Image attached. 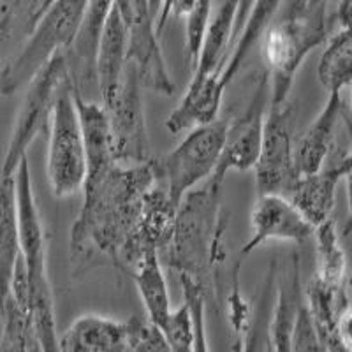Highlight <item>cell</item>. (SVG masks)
<instances>
[{"instance_id": "1", "label": "cell", "mask_w": 352, "mask_h": 352, "mask_svg": "<svg viewBox=\"0 0 352 352\" xmlns=\"http://www.w3.org/2000/svg\"><path fill=\"white\" fill-rule=\"evenodd\" d=\"M159 182L157 160L134 166L115 162L102 175L85 180L83 206L71 231V261L76 273L97 263L120 266L148 194Z\"/></svg>"}, {"instance_id": "2", "label": "cell", "mask_w": 352, "mask_h": 352, "mask_svg": "<svg viewBox=\"0 0 352 352\" xmlns=\"http://www.w3.org/2000/svg\"><path fill=\"white\" fill-rule=\"evenodd\" d=\"M220 182L204 180L201 187L184 196L176 208L171 238L160 263L190 276L203 285L213 268L224 259V228ZM162 256V254H160Z\"/></svg>"}, {"instance_id": "3", "label": "cell", "mask_w": 352, "mask_h": 352, "mask_svg": "<svg viewBox=\"0 0 352 352\" xmlns=\"http://www.w3.org/2000/svg\"><path fill=\"white\" fill-rule=\"evenodd\" d=\"M326 2L308 6L272 23L263 36V58L270 74V104L289 100L292 81L307 55L326 41Z\"/></svg>"}, {"instance_id": "4", "label": "cell", "mask_w": 352, "mask_h": 352, "mask_svg": "<svg viewBox=\"0 0 352 352\" xmlns=\"http://www.w3.org/2000/svg\"><path fill=\"white\" fill-rule=\"evenodd\" d=\"M88 0H53L41 12L23 46L0 69V94L14 96L55 53L64 52L74 41Z\"/></svg>"}, {"instance_id": "5", "label": "cell", "mask_w": 352, "mask_h": 352, "mask_svg": "<svg viewBox=\"0 0 352 352\" xmlns=\"http://www.w3.org/2000/svg\"><path fill=\"white\" fill-rule=\"evenodd\" d=\"M14 182L21 261L28 280V312L34 328L48 331L55 328V308L46 270V234L34 196L32 175L27 157L20 160L14 171Z\"/></svg>"}, {"instance_id": "6", "label": "cell", "mask_w": 352, "mask_h": 352, "mask_svg": "<svg viewBox=\"0 0 352 352\" xmlns=\"http://www.w3.org/2000/svg\"><path fill=\"white\" fill-rule=\"evenodd\" d=\"M48 136L46 171L50 187L56 197L74 196L83 188L87 178V155L71 80L56 97Z\"/></svg>"}, {"instance_id": "7", "label": "cell", "mask_w": 352, "mask_h": 352, "mask_svg": "<svg viewBox=\"0 0 352 352\" xmlns=\"http://www.w3.org/2000/svg\"><path fill=\"white\" fill-rule=\"evenodd\" d=\"M69 80L71 76H69L67 62H65V53L58 52L36 72L32 80L28 81L0 175H14L20 160L27 157L28 146L43 132H48L56 97Z\"/></svg>"}, {"instance_id": "8", "label": "cell", "mask_w": 352, "mask_h": 352, "mask_svg": "<svg viewBox=\"0 0 352 352\" xmlns=\"http://www.w3.org/2000/svg\"><path fill=\"white\" fill-rule=\"evenodd\" d=\"M228 125L229 120L217 118L190 129L182 143L157 162L160 180L166 182V192L176 208L185 194L213 175L224 148Z\"/></svg>"}, {"instance_id": "9", "label": "cell", "mask_w": 352, "mask_h": 352, "mask_svg": "<svg viewBox=\"0 0 352 352\" xmlns=\"http://www.w3.org/2000/svg\"><path fill=\"white\" fill-rule=\"evenodd\" d=\"M141 88L136 67L127 62L115 100L106 108L116 164L134 166L153 160L150 157V138L144 122Z\"/></svg>"}, {"instance_id": "10", "label": "cell", "mask_w": 352, "mask_h": 352, "mask_svg": "<svg viewBox=\"0 0 352 352\" xmlns=\"http://www.w3.org/2000/svg\"><path fill=\"white\" fill-rule=\"evenodd\" d=\"M294 106L285 100L270 104L264 120L263 144L256 164L257 194L287 196L296 182L294 169Z\"/></svg>"}, {"instance_id": "11", "label": "cell", "mask_w": 352, "mask_h": 352, "mask_svg": "<svg viewBox=\"0 0 352 352\" xmlns=\"http://www.w3.org/2000/svg\"><path fill=\"white\" fill-rule=\"evenodd\" d=\"M270 96H272L270 74L264 69L245 111L234 120H229L224 148L220 153L215 171L210 176L212 180L224 184L226 176L231 171H248L256 168L261 144H263L264 120L270 108Z\"/></svg>"}, {"instance_id": "12", "label": "cell", "mask_w": 352, "mask_h": 352, "mask_svg": "<svg viewBox=\"0 0 352 352\" xmlns=\"http://www.w3.org/2000/svg\"><path fill=\"white\" fill-rule=\"evenodd\" d=\"M115 4L127 21V58L136 67L141 87L150 88L160 96L171 97L175 94V83L169 76L168 65L160 50L150 0H115Z\"/></svg>"}, {"instance_id": "13", "label": "cell", "mask_w": 352, "mask_h": 352, "mask_svg": "<svg viewBox=\"0 0 352 352\" xmlns=\"http://www.w3.org/2000/svg\"><path fill=\"white\" fill-rule=\"evenodd\" d=\"M252 236L241 247L240 256H250L261 245L268 241L305 243L314 236V228L300 210L282 194H257L250 213Z\"/></svg>"}, {"instance_id": "14", "label": "cell", "mask_w": 352, "mask_h": 352, "mask_svg": "<svg viewBox=\"0 0 352 352\" xmlns=\"http://www.w3.org/2000/svg\"><path fill=\"white\" fill-rule=\"evenodd\" d=\"M129 53V27L118 6L113 8L100 36L96 58V83L100 94V104L109 108L120 88Z\"/></svg>"}, {"instance_id": "15", "label": "cell", "mask_w": 352, "mask_h": 352, "mask_svg": "<svg viewBox=\"0 0 352 352\" xmlns=\"http://www.w3.org/2000/svg\"><path fill=\"white\" fill-rule=\"evenodd\" d=\"M115 0H88L74 41L65 53L69 76L74 90L81 94L83 88L96 81V58L100 36Z\"/></svg>"}, {"instance_id": "16", "label": "cell", "mask_w": 352, "mask_h": 352, "mask_svg": "<svg viewBox=\"0 0 352 352\" xmlns=\"http://www.w3.org/2000/svg\"><path fill=\"white\" fill-rule=\"evenodd\" d=\"M131 333L132 320L87 314L58 336V352H127Z\"/></svg>"}, {"instance_id": "17", "label": "cell", "mask_w": 352, "mask_h": 352, "mask_svg": "<svg viewBox=\"0 0 352 352\" xmlns=\"http://www.w3.org/2000/svg\"><path fill=\"white\" fill-rule=\"evenodd\" d=\"M342 113V94H329L324 108L308 125L294 144V169L298 176L314 175L324 168L335 143V132Z\"/></svg>"}, {"instance_id": "18", "label": "cell", "mask_w": 352, "mask_h": 352, "mask_svg": "<svg viewBox=\"0 0 352 352\" xmlns=\"http://www.w3.org/2000/svg\"><path fill=\"white\" fill-rule=\"evenodd\" d=\"M224 92L226 87L220 81V72L201 78L192 76L182 102L168 116L166 129L171 134H180L217 120Z\"/></svg>"}, {"instance_id": "19", "label": "cell", "mask_w": 352, "mask_h": 352, "mask_svg": "<svg viewBox=\"0 0 352 352\" xmlns=\"http://www.w3.org/2000/svg\"><path fill=\"white\" fill-rule=\"evenodd\" d=\"M342 178L344 176L338 173L336 164L322 168L314 175L298 176L287 197L314 228H319L331 219L336 187Z\"/></svg>"}, {"instance_id": "20", "label": "cell", "mask_w": 352, "mask_h": 352, "mask_svg": "<svg viewBox=\"0 0 352 352\" xmlns=\"http://www.w3.org/2000/svg\"><path fill=\"white\" fill-rule=\"evenodd\" d=\"M16 182L14 175H0V310L11 291V282L20 261Z\"/></svg>"}, {"instance_id": "21", "label": "cell", "mask_w": 352, "mask_h": 352, "mask_svg": "<svg viewBox=\"0 0 352 352\" xmlns=\"http://www.w3.org/2000/svg\"><path fill=\"white\" fill-rule=\"evenodd\" d=\"M238 0H220L219 8L210 18L203 46L194 65V76L201 78L213 72H220L228 58L229 44H231L232 25L236 14Z\"/></svg>"}, {"instance_id": "22", "label": "cell", "mask_w": 352, "mask_h": 352, "mask_svg": "<svg viewBox=\"0 0 352 352\" xmlns=\"http://www.w3.org/2000/svg\"><path fill=\"white\" fill-rule=\"evenodd\" d=\"M280 4L282 0H256L254 2L240 36L236 37L234 44L229 50L228 60H226L224 67L220 71V81L226 88L234 80V76L241 69L243 62L247 60V56L250 55L254 46L263 39L268 27L273 23V18L280 9Z\"/></svg>"}, {"instance_id": "23", "label": "cell", "mask_w": 352, "mask_h": 352, "mask_svg": "<svg viewBox=\"0 0 352 352\" xmlns=\"http://www.w3.org/2000/svg\"><path fill=\"white\" fill-rule=\"evenodd\" d=\"M131 275L140 292L148 320L160 331L171 316L173 308L159 254L150 252L148 256H144L136 264V268L132 270Z\"/></svg>"}, {"instance_id": "24", "label": "cell", "mask_w": 352, "mask_h": 352, "mask_svg": "<svg viewBox=\"0 0 352 352\" xmlns=\"http://www.w3.org/2000/svg\"><path fill=\"white\" fill-rule=\"evenodd\" d=\"M317 76L329 94H342L352 87V23L329 39L320 56Z\"/></svg>"}, {"instance_id": "25", "label": "cell", "mask_w": 352, "mask_h": 352, "mask_svg": "<svg viewBox=\"0 0 352 352\" xmlns=\"http://www.w3.org/2000/svg\"><path fill=\"white\" fill-rule=\"evenodd\" d=\"M314 234L317 238V263H319L316 278L324 284L342 287L345 275V256L333 219L316 228Z\"/></svg>"}, {"instance_id": "26", "label": "cell", "mask_w": 352, "mask_h": 352, "mask_svg": "<svg viewBox=\"0 0 352 352\" xmlns=\"http://www.w3.org/2000/svg\"><path fill=\"white\" fill-rule=\"evenodd\" d=\"M0 314L4 317L0 352L30 351V340L36 338L32 329V320H30V312L27 308H21L11 296H8Z\"/></svg>"}, {"instance_id": "27", "label": "cell", "mask_w": 352, "mask_h": 352, "mask_svg": "<svg viewBox=\"0 0 352 352\" xmlns=\"http://www.w3.org/2000/svg\"><path fill=\"white\" fill-rule=\"evenodd\" d=\"M213 2L215 0H196L192 11L188 12L187 27H185V55L190 67H194L203 46L204 32L212 18Z\"/></svg>"}, {"instance_id": "28", "label": "cell", "mask_w": 352, "mask_h": 352, "mask_svg": "<svg viewBox=\"0 0 352 352\" xmlns=\"http://www.w3.org/2000/svg\"><path fill=\"white\" fill-rule=\"evenodd\" d=\"M182 289H184L185 303L190 308L194 326L192 352H210L206 340V324H204V289L203 285L192 280L190 276L180 275Z\"/></svg>"}, {"instance_id": "29", "label": "cell", "mask_w": 352, "mask_h": 352, "mask_svg": "<svg viewBox=\"0 0 352 352\" xmlns=\"http://www.w3.org/2000/svg\"><path fill=\"white\" fill-rule=\"evenodd\" d=\"M160 333L164 336L169 352H192V316H190V308L185 301L180 308L173 310Z\"/></svg>"}, {"instance_id": "30", "label": "cell", "mask_w": 352, "mask_h": 352, "mask_svg": "<svg viewBox=\"0 0 352 352\" xmlns=\"http://www.w3.org/2000/svg\"><path fill=\"white\" fill-rule=\"evenodd\" d=\"M335 336L342 347L352 349V308H345L338 314L335 324Z\"/></svg>"}, {"instance_id": "31", "label": "cell", "mask_w": 352, "mask_h": 352, "mask_svg": "<svg viewBox=\"0 0 352 352\" xmlns=\"http://www.w3.org/2000/svg\"><path fill=\"white\" fill-rule=\"evenodd\" d=\"M254 2H256V0H238L236 14H234V25H232V36H231V44H229V50H231V46L234 44L236 37L240 36L241 28H243L245 21H247L248 12H250V9H252ZM226 60H228V58H226Z\"/></svg>"}, {"instance_id": "32", "label": "cell", "mask_w": 352, "mask_h": 352, "mask_svg": "<svg viewBox=\"0 0 352 352\" xmlns=\"http://www.w3.org/2000/svg\"><path fill=\"white\" fill-rule=\"evenodd\" d=\"M345 187H347V203H349V215H351L352 222V168L344 175Z\"/></svg>"}, {"instance_id": "33", "label": "cell", "mask_w": 352, "mask_h": 352, "mask_svg": "<svg viewBox=\"0 0 352 352\" xmlns=\"http://www.w3.org/2000/svg\"><path fill=\"white\" fill-rule=\"evenodd\" d=\"M160 4H162V0H150V9H152V14L155 18L160 11Z\"/></svg>"}, {"instance_id": "34", "label": "cell", "mask_w": 352, "mask_h": 352, "mask_svg": "<svg viewBox=\"0 0 352 352\" xmlns=\"http://www.w3.org/2000/svg\"><path fill=\"white\" fill-rule=\"evenodd\" d=\"M52 2H53V0H43V4H41L39 11H37V14H36V21H37V18H39V16H41V12H43V11H44V9L48 8V6H50V4H52ZM36 21H34V25H36Z\"/></svg>"}, {"instance_id": "35", "label": "cell", "mask_w": 352, "mask_h": 352, "mask_svg": "<svg viewBox=\"0 0 352 352\" xmlns=\"http://www.w3.org/2000/svg\"><path fill=\"white\" fill-rule=\"evenodd\" d=\"M168 4H169V0H162V4H160V11H159V14H160V12H162V11H164L166 8H168ZM159 14H157V16H159Z\"/></svg>"}, {"instance_id": "36", "label": "cell", "mask_w": 352, "mask_h": 352, "mask_svg": "<svg viewBox=\"0 0 352 352\" xmlns=\"http://www.w3.org/2000/svg\"><path fill=\"white\" fill-rule=\"evenodd\" d=\"M352 88V87H351ZM351 109H352V90H351Z\"/></svg>"}]
</instances>
